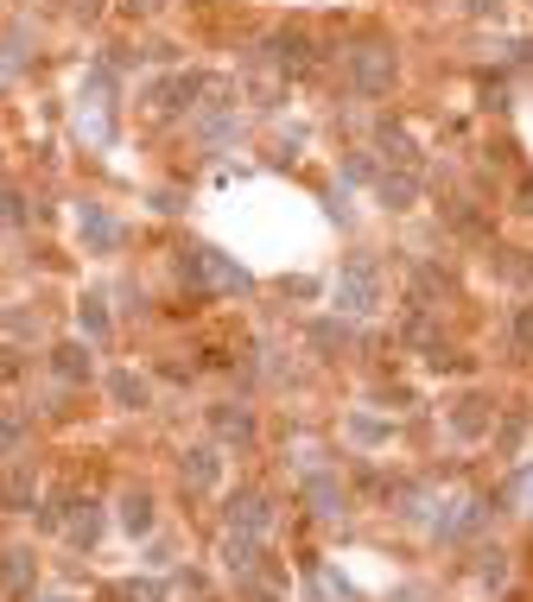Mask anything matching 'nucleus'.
Instances as JSON below:
<instances>
[{"label": "nucleus", "instance_id": "nucleus-1", "mask_svg": "<svg viewBox=\"0 0 533 602\" xmlns=\"http://www.w3.org/2000/svg\"><path fill=\"white\" fill-rule=\"evenodd\" d=\"M337 311H356V317L381 311V266L369 261V254L343 261V273H337Z\"/></svg>", "mask_w": 533, "mask_h": 602}, {"label": "nucleus", "instance_id": "nucleus-2", "mask_svg": "<svg viewBox=\"0 0 533 602\" xmlns=\"http://www.w3.org/2000/svg\"><path fill=\"white\" fill-rule=\"evenodd\" d=\"M185 279L190 286H203V292H248V273L228 261V254H216V248H190L185 254Z\"/></svg>", "mask_w": 533, "mask_h": 602}, {"label": "nucleus", "instance_id": "nucleus-3", "mask_svg": "<svg viewBox=\"0 0 533 602\" xmlns=\"http://www.w3.org/2000/svg\"><path fill=\"white\" fill-rule=\"evenodd\" d=\"M349 83H356L362 96H387V89H394V51H387V45H356V51H349Z\"/></svg>", "mask_w": 533, "mask_h": 602}, {"label": "nucleus", "instance_id": "nucleus-4", "mask_svg": "<svg viewBox=\"0 0 533 602\" xmlns=\"http://www.w3.org/2000/svg\"><path fill=\"white\" fill-rule=\"evenodd\" d=\"M228 532L266 539V532H273V494H266V489H241V494H228Z\"/></svg>", "mask_w": 533, "mask_h": 602}, {"label": "nucleus", "instance_id": "nucleus-5", "mask_svg": "<svg viewBox=\"0 0 533 602\" xmlns=\"http://www.w3.org/2000/svg\"><path fill=\"white\" fill-rule=\"evenodd\" d=\"M178 476H185V489L210 494L216 482H223V456L210 451V444H190V451L178 456Z\"/></svg>", "mask_w": 533, "mask_h": 602}, {"label": "nucleus", "instance_id": "nucleus-6", "mask_svg": "<svg viewBox=\"0 0 533 602\" xmlns=\"http://www.w3.org/2000/svg\"><path fill=\"white\" fill-rule=\"evenodd\" d=\"M266 58H273L286 76H305L311 64H318V51H311V38L305 33H273L266 38Z\"/></svg>", "mask_w": 533, "mask_h": 602}, {"label": "nucleus", "instance_id": "nucleus-7", "mask_svg": "<svg viewBox=\"0 0 533 602\" xmlns=\"http://www.w3.org/2000/svg\"><path fill=\"white\" fill-rule=\"evenodd\" d=\"M33 501H38V469L33 463H13V469L0 476V507H7V514H26Z\"/></svg>", "mask_w": 533, "mask_h": 602}, {"label": "nucleus", "instance_id": "nucleus-8", "mask_svg": "<svg viewBox=\"0 0 533 602\" xmlns=\"http://www.w3.org/2000/svg\"><path fill=\"white\" fill-rule=\"evenodd\" d=\"M210 431H216L223 444H241V451H248V444H255V413L235 406V400H228V406H210Z\"/></svg>", "mask_w": 533, "mask_h": 602}, {"label": "nucleus", "instance_id": "nucleus-9", "mask_svg": "<svg viewBox=\"0 0 533 602\" xmlns=\"http://www.w3.org/2000/svg\"><path fill=\"white\" fill-rule=\"evenodd\" d=\"M299 494H305V507H311V514H343V482H337V469H311Z\"/></svg>", "mask_w": 533, "mask_h": 602}, {"label": "nucleus", "instance_id": "nucleus-10", "mask_svg": "<svg viewBox=\"0 0 533 602\" xmlns=\"http://www.w3.org/2000/svg\"><path fill=\"white\" fill-rule=\"evenodd\" d=\"M114 521H121L127 539H147V532H152V494L147 489H127L121 501H114Z\"/></svg>", "mask_w": 533, "mask_h": 602}, {"label": "nucleus", "instance_id": "nucleus-11", "mask_svg": "<svg viewBox=\"0 0 533 602\" xmlns=\"http://www.w3.org/2000/svg\"><path fill=\"white\" fill-rule=\"evenodd\" d=\"M51 375L71 380V387L96 375V355H89V342H58V349H51Z\"/></svg>", "mask_w": 533, "mask_h": 602}, {"label": "nucleus", "instance_id": "nucleus-12", "mask_svg": "<svg viewBox=\"0 0 533 602\" xmlns=\"http://www.w3.org/2000/svg\"><path fill=\"white\" fill-rule=\"evenodd\" d=\"M109 393H114V406H127V413H147V400H152L147 375H134V368H114V375H109Z\"/></svg>", "mask_w": 533, "mask_h": 602}, {"label": "nucleus", "instance_id": "nucleus-13", "mask_svg": "<svg viewBox=\"0 0 533 602\" xmlns=\"http://www.w3.org/2000/svg\"><path fill=\"white\" fill-rule=\"evenodd\" d=\"M489 418H495V406L483 400V393H470V400H457L451 425H457V438H483V431H489Z\"/></svg>", "mask_w": 533, "mask_h": 602}, {"label": "nucleus", "instance_id": "nucleus-14", "mask_svg": "<svg viewBox=\"0 0 533 602\" xmlns=\"http://www.w3.org/2000/svg\"><path fill=\"white\" fill-rule=\"evenodd\" d=\"M64 532H71L76 545H96L102 539V507L96 501H76V514H64Z\"/></svg>", "mask_w": 533, "mask_h": 602}, {"label": "nucleus", "instance_id": "nucleus-15", "mask_svg": "<svg viewBox=\"0 0 533 602\" xmlns=\"http://www.w3.org/2000/svg\"><path fill=\"white\" fill-rule=\"evenodd\" d=\"M413 197H419L413 172H387V178H381V203H387V210H413Z\"/></svg>", "mask_w": 533, "mask_h": 602}, {"label": "nucleus", "instance_id": "nucleus-16", "mask_svg": "<svg viewBox=\"0 0 533 602\" xmlns=\"http://www.w3.org/2000/svg\"><path fill=\"white\" fill-rule=\"evenodd\" d=\"M83 241H89L96 254H109V248H114V223L96 210V203H83Z\"/></svg>", "mask_w": 533, "mask_h": 602}, {"label": "nucleus", "instance_id": "nucleus-17", "mask_svg": "<svg viewBox=\"0 0 533 602\" xmlns=\"http://www.w3.org/2000/svg\"><path fill=\"white\" fill-rule=\"evenodd\" d=\"M223 565L235 570V577H248V570H255V539H248V532H228V539H223Z\"/></svg>", "mask_w": 533, "mask_h": 602}, {"label": "nucleus", "instance_id": "nucleus-18", "mask_svg": "<svg viewBox=\"0 0 533 602\" xmlns=\"http://www.w3.org/2000/svg\"><path fill=\"white\" fill-rule=\"evenodd\" d=\"M197 89H203V76H172V83L159 89V109H190Z\"/></svg>", "mask_w": 533, "mask_h": 602}, {"label": "nucleus", "instance_id": "nucleus-19", "mask_svg": "<svg viewBox=\"0 0 533 602\" xmlns=\"http://www.w3.org/2000/svg\"><path fill=\"white\" fill-rule=\"evenodd\" d=\"M476 577H483V584H489V590H501V584H508V552H476Z\"/></svg>", "mask_w": 533, "mask_h": 602}, {"label": "nucleus", "instance_id": "nucleus-20", "mask_svg": "<svg viewBox=\"0 0 533 602\" xmlns=\"http://www.w3.org/2000/svg\"><path fill=\"white\" fill-rule=\"evenodd\" d=\"M343 342H349L343 324H331V317H318V324H311V349H324V355H331V349H343Z\"/></svg>", "mask_w": 533, "mask_h": 602}, {"label": "nucleus", "instance_id": "nucleus-21", "mask_svg": "<svg viewBox=\"0 0 533 602\" xmlns=\"http://www.w3.org/2000/svg\"><path fill=\"white\" fill-rule=\"evenodd\" d=\"M83 330H89V337H109V311H102V299H83Z\"/></svg>", "mask_w": 533, "mask_h": 602}, {"label": "nucleus", "instance_id": "nucleus-22", "mask_svg": "<svg viewBox=\"0 0 533 602\" xmlns=\"http://www.w3.org/2000/svg\"><path fill=\"white\" fill-rule=\"evenodd\" d=\"M20 444H26V425L20 418H0V456H20Z\"/></svg>", "mask_w": 533, "mask_h": 602}, {"label": "nucleus", "instance_id": "nucleus-23", "mask_svg": "<svg viewBox=\"0 0 533 602\" xmlns=\"http://www.w3.org/2000/svg\"><path fill=\"white\" fill-rule=\"evenodd\" d=\"M521 431H528V413H508V425H501V451L515 456V444H521Z\"/></svg>", "mask_w": 533, "mask_h": 602}, {"label": "nucleus", "instance_id": "nucleus-24", "mask_svg": "<svg viewBox=\"0 0 533 602\" xmlns=\"http://www.w3.org/2000/svg\"><path fill=\"white\" fill-rule=\"evenodd\" d=\"M26 577H33L26 552H7V584H13V590H26Z\"/></svg>", "mask_w": 533, "mask_h": 602}, {"label": "nucleus", "instance_id": "nucleus-25", "mask_svg": "<svg viewBox=\"0 0 533 602\" xmlns=\"http://www.w3.org/2000/svg\"><path fill=\"white\" fill-rule=\"evenodd\" d=\"M515 342H521V349H533V299L515 311Z\"/></svg>", "mask_w": 533, "mask_h": 602}, {"label": "nucleus", "instance_id": "nucleus-26", "mask_svg": "<svg viewBox=\"0 0 533 602\" xmlns=\"http://www.w3.org/2000/svg\"><path fill=\"white\" fill-rule=\"evenodd\" d=\"M0 223H26V210H20V190L0 185Z\"/></svg>", "mask_w": 533, "mask_h": 602}, {"label": "nucleus", "instance_id": "nucleus-27", "mask_svg": "<svg viewBox=\"0 0 533 602\" xmlns=\"http://www.w3.org/2000/svg\"><path fill=\"white\" fill-rule=\"evenodd\" d=\"M0 380H20V355L13 349H0Z\"/></svg>", "mask_w": 533, "mask_h": 602}, {"label": "nucleus", "instance_id": "nucleus-28", "mask_svg": "<svg viewBox=\"0 0 533 602\" xmlns=\"http://www.w3.org/2000/svg\"><path fill=\"white\" fill-rule=\"evenodd\" d=\"M463 7H470L476 20H483V13H489V20H495V13H501V0H463Z\"/></svg>", "mask_w": 533, "mask_h": 602}, {"label": "nucleus", "instance_id": "nucleus-29", "mask_svg": "<svg viewBox=\"0 0 533 602\" xmlns=\"http://www.w3.org/2000/svg\"><path fill=\"white\" fill-rule=\"evenodd\" d=\"M71 13H83V20H96V13H102V0H71Z\"/></svg>", "mask_w": 533, "mask_h": 602}, {"label": "nucleus", "instance_id": "nucleus-30", "mask_svg": "<svg viewBox=\"0 0 533 602\" xmlns=\"http://www.w3.org/2000/svg\"><path fill=\"white\" fill-rule=\"evenodd\" d=\"M121 7H127V13H159L165 0H121Z\"/></svg>", "mask_w": 533, "mask_h": 602}]
</instances>
